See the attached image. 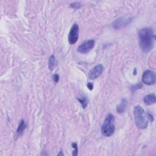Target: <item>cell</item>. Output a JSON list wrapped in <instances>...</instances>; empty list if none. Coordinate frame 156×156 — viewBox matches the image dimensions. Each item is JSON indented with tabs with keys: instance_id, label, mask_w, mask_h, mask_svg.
Returning a JSON list of instances; mask_svg holds the SVG:
<instances>
[{
	"instance_id": "277c9868",
	"label": "cell",
	"mask_w": 156,
	"mask_h": 156,
	"mask_svg": "<svg viewBox=\"0 0 156 156\" xmlns=\"http://www.w3.org/2000/svg\"><path fill=\"white\" fill-rule=\"evenodd\" d=\"M79 26L77 24H74L68 34V42L70 45H74L77 42L79 38Z\"/></svg>"
},
{
	"instance_id": "4fadbf2b",
	"label": "cell",
	"mask_w": 156,
	"mask_h": 156,
	"mask_svg": "<svg viewBox=\"0 0 156 156\" xmlns=\"http://www.w3.org/2000/svg\"><path fill=\"white\" fill-rule=\"evenodd\" d=\"M77 100L82 104V106L83 108L84 109L86 108L88 103H89V100L87 99V98L86 96H82L81 98H78Z\"/></svg>"
},
{
	"instance_id": "52a82bcc",
	"label": "cell",
	"mask_w": 156,
	"mask_h": 156,
	"mask_svg": "<svg viewBox=\"0 0 156 156\" xmlns=\"http://www.w3.org/2000/svg\"><path fill=\"white\" fill-rule=\"evenodd\" d=\"M132 21L131 18H120L116 20L113 23V27L116 29H121L128 26Z\"/></svg>"
},
{
	"instance_id": "7a4b0ae2",
	"label": "cell",
	"mask_w": 156,
	"mask_h": 156,
	"mask_svg": "<svg viewBox=\"0 0 156 156\" xmlns=\"http://www.w3.org/2000/svg\"><path fill=\"white\" fill-rule=\"evenodd\" d=\"M135 124L140 129L147 128L148 124V118L144 110L140 106H136L134 110Z\"/></svg>"
},
{
	"instance_id": "ba28073f",
	"label": "cell",
	"mask_w": 156,
	"mask_h": 156,
	"mask_svg": "<svg viewBox=\"0 0 156 156\" xmlns=\"http://www.w3.org/2000/svg\"><path fill=\"white\" fill-rule=\"evenodd\" d=\"M103 71V66L101 64L97 65L90 70L89 74V77L91 80L95 79L99 77Z\"/></svg>"
},
{
	"instance_id": "e0dca14e",
	"label": "cell",
	"mask_w": 156,
	"mask_h": 156,
	"mask_svg": "<svg viewBox=\"0 0 156 156\" xmlns=\"http://www.w3.org/2000/svg\"><path fill=\"white\" fill-rule=\"evenodd\" d=\"M87 87H88V88H89V89L90 90H92L93 89V85L92 83H89V84H88Z\"/></svg>"
},
{
	"instance_id": "9c48e42d",
	"label": "cell",
	"mask_w": 156,
	"mask_h": 156,
	"mask_svg": "<svg viewBox=\"0 0 156 156\" xmlns=\"http://www.w3.org/2000/svg\"><path fill=\"white\" fill-rule=\"evenodd\" d=\"M144 103L147 105H151L155 103L156 97L154 94H151L146 96L143 99Z\"/></svg>"
},
{
	"instance_id": "8fae6325",
	"label": "cell",
	"mask_w": 156,
	"mask_h": 156,
	"mask_svg": "<svg viewBox=\"0 0 156 156\" xmlns=\"http://www.w3.org/2000/svg\"><path fill=\"white\" fill-rule=\"evenodd\" d=\"M126 101L125 99H123L122 100L121 103L118 105V107H117L116 110L120 113H123L126 110Z\"/></svg>"
},
{
	"instance_id": "30bf717a",
	"label": "cell",
	"mask_w": 156,
	"mask_h": 156,
	"mask_svg": "<svg viewBox=\"0 0 156 156\" xmlns=\"http://www.w3.org/2000/svg\"><path fill=\"white\" fill-rule=\"evenodd\" d=\"M56 57L54 55H52L50 57V59H49V62H48V67L50 68V70H53L54 69V68L56 66Z\"/></svg>"
},
{
	"instance_id": "9a60e30c",
	"label": "cell",
	"mask_w": 156,
	"mask_h": 156,
	"mask_svg": "<svg viewBox=\"0 0 156 156\" xmlns=\"http://www.w3.org/2000/svg\"><path fill=\"white\" fill-rule=\"evenodd\" d=\"M80 6H81V4L79 3H74L71 4V7L74 9H78L80 7Z\"/></svg>"
},
{
	"instance_id": "7c38bea8",
	"label": "cell",
	"mask_w": 156,
	"mask_h": 156,
	"mask_svg": "<svg viewBox=\"0 0 156 156\" xmlns=\"http://www.w3.org/2000/svg\"><path fill=\"white\" fill-rule=\"evenodd\" d=\"M26 124L25 122V121L23 120H22L20 121V123L19 124V126L18 127V129H17V134H19V135H22L24 131L26 129Z\"/></svg>"
},
{
	"instance_id": "2e32d148",
	"label": "cell",
	"mask_w": 156,
	"mask_h": 156,
	"mask_svg": "<svg viewBox=\"0 0 156 156\" xmlns=\"http://www.w3.org/2000/svg\"><path fill=\"white\" fill-rule=\"evenodd\" d=\"M53 80L55 82H56V83L58 82V80H59V76H58V74H54V75L53 76Z\"/></svg>"
},
{
	"instance_id": "3957f363",
	"label": "cell",
	"mask_w": 156,
	"mask_h": 156,
	"mask_svg": "<svg viewBox=\"0 0 156 156\" xmlns=\"http://www.w3.org/2000/svg\"><path fill=\"white\" fill-rule=\"evenodd\" d=\"M115 118L112 114H109L104 120L101 128V132L105 136L112 135L115 132Z\"/></svg>"
},
{
	"instance_id": "8992f818",
	"label": "cell",
	"mask_w": 156,
	"mask_h": 156,
	"mask_svg": "<svg viewBox=\"0 0 156 156\" xmlns=\"http://www.w3.org/2000/svg\"><path fill=\"white\" fill-rule=\"evenodd\" d=\"M143 82L146 85H151L155 82V74L151 70H146L144 72L142 76Z\"/></svg>"
},
{
	"instance_id": "5b68a950",
	"label": "cell",
	"mask_w": 156,
	"mask_h": 156,
	"mask_svg": "<svg viewBox=\"0 0 156 156\" xmlns=\"http://www.w3.org/2000/svg\"><path fill=\"white\" fill-rule=\"evenodd\" d=\"M95 40H89L83 42L77 48V51L82 54H86L90 52L95 46Z\"/></svg>"
},
{
	"instance_id": "5bb4252c",
	"label": "cell",
	"mask_w": 156,
	"mask_h": 156,
	"mask_svg": "<svg viewBox=\"0 0 156 156\" xmlns=\"http://www.w3.org/2000/svg\"><path fill=\"white\" fill-rule=\"evenodd\" d=\"M72 147L74 149V152H73V155H77V151H78V148H77V144L75 143H72Z\"/></svg>"
},
{
	"instance_id": "6da1fadb",
	"label": "cell",
	"mask_w": 156,
	"mask_h": 156,
	"mask_svg": "<svg viewBox=\"0 0 156 156\" xmlns=\"http://www.w3.org/2000/svg\"><path fill=\"white\" fill-rule=\"evenodd\" d=\"M139 45L141 50L144 53H148L152 50L154 46L155 35L151 28H143L139 32Z\"/></svg>"
}]
</instances>
